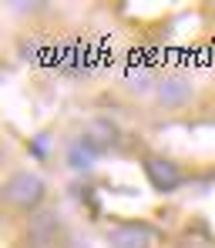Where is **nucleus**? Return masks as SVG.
<instances>
[{
	"label": "nucleus",
	"instance_id": "39448f33",
	"mask_svg": "<svg viewBox=\"0 0 215 248\" xmlns=\"http://www.w3.org/2000/svg\"><path fill=\"white\" fill-rule=\"evenodd\" d=\"M108 245L111 248H151L155 235L148 225H118L108 232Z\"/></svg>",
	"mask_w": 215,
	"mask_h": 248
},
{
	"label": "nucleus",
	"instance_id": "20e7f679",
	"mask_svg": "<svg viewBox=\"0 0 215 248\" xmlns=\"http://www.w3.org/2000/svg\"><path fill=\"white\" fill-rule=\"evenodd\" d=\"M145 174H148V181H151L155 191H175L182 185L178 165L165 161V158H145Z\"/></svg>",
	"mask_w": 215,
	"mask_h": 248
},
{
	"label": "nucleus",
	"instance_id": "f03ea898",
	"mask_svg": "<svg viewBox=\"0 0 215 248\" xmlns=\"http://www.w3.org/2000/svg\"><path fill=\"white\" fill-rule=\"evenodd\" d=\"M61 235V215L57 211H34L27 221V248H50Z\"/></svg>",
	"mask_w": 215,
	"mask_h": 248
},
{
	"label": "nucleus",
	"instance_id": "423d86ee",
	"mask_svg": "<svg viewBox=\"0 0 215 248\" xmlns=\"http://www.w3.org/2000/svg\"><path fill=\"white\" fill-rule=\"evenodd\" d=\"M98 155H101V144H98L91 134H84V138H74V141L67 144L64 161H67V168H74V171H84V168L94 165Z\"/></svg>",
	"mask_w": 215,
	"mask_h": 248
},
{
	"label": "nucleus",
	"instance_id": "f257e3e1",
	"mask_svg": "<svg viewBox=\"0 0 215 248\" xmlns=\"http://www.w3.org/2000/svg\"><path fill=\"white\" fill-rule=\"evenodd\" d=\"M44 195H47V185L34 171H14L3 181V205L10 211H37Z\"/></svg>",
	"mask_w": 215,
	"mask_h": 248
},
{
	"label": "nucleus",
	"instance_id": "7ed1b4c3",
	"mask_svg": "<svg viewBox=\"0 0 215 248\" xmlns=\"http://www.w3.org/2000/svg\"><path fill=\"white\" fill-rule=\"evenodd\" d=\"M192 97H195V87L185 78H165L155 84V104L162 111H182L192 104Z\"/></svg>",
	"mask_w": 215,
	"mask_h": 248
}]
</instances>
